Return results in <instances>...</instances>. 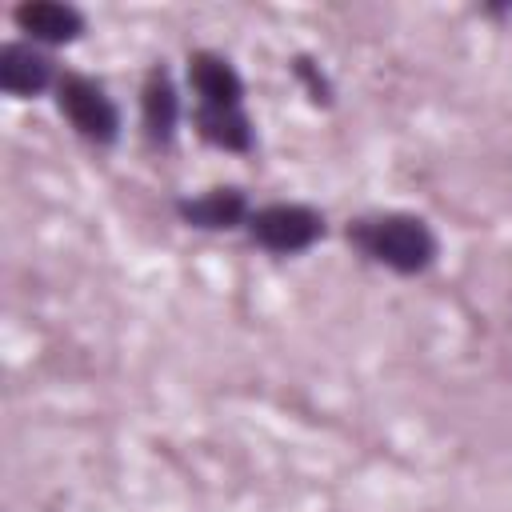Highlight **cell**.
Here are the masks:
<instances>
[{"label": "cell", "instance_id": "5", "mask_svg": "<svg viewBox=\"0 0 512 512\" xmlns=\"http://www.w3.org/2000/svg\"><path fill=\"white\" fill-rule=\"evenodd\" d=\"M188 120L184 92L164 60H152L140 80V136L152 152H172L180 124Z\"/></svg>", "mask_w": 512, "mask_h": 512}, {"label": "cell", "instance_id": "9", "mask_svg": "<svg viewBox=\"0 0 512 512\" xmlns=\"http://www.w3.org/2000/svg\"><path fill=\"white\" fill-rule=\"evenodd\" d=\"M288 72H292V80L304 88V96H308L312 108H332V104H336V84H332L328 68H324L312 52H296V56L288 60Z\"/></svg>", "mask_w": 512, "mask_h": 512}, {"label": "cell", "instance_id": "8", "mask_svg": "<svg viewBox=\"0 0 512 512\" xmlns=\"http://www.w3.org/2000/svg\"><path fill=\"white\" fill-rule=\"evenodd\" d=\"M12 28L20 32V40L52 52L88 36V12L72 0H20L12 8Z\"/></svg>", "mask_w": 512, "mask_h": 512}, {"label": "cell", "instance_id": "1", "mask_svg": "<svg viewBox=\"0 0 512 512\" xmlns=\"http://www.w3.org/2000/svg\"><path fill=\"white\" fill-rule=\"evenodd\" d=\"M184 80L192 92L188 124L192 132L228 156L256 152V120L248 112V84L228 52L220 48H192L184 56Z\"/></svg>", "mask_w": 512, "mask_h": 512}, {"label": "cell", "instance_id": "3", "mask_svg": "<svg viewBox=\"0 0 512 512\" xmlns=\"http://www.w3.org/2000/svg\"><path fill=\"white\" fill-rule=\"evenodd\" d=\"M52 104L60 112V120L92 148H116L124 136V108L120 100L108 92V84L92 72L80 68H64L56 88H52Z\"/></svg>", "mask_w": 512, "mask_h": 512}, {"label": "cell", "instance_id": "7", "mask_svg": "<svg viewBox=\"0 0 512 512\" xmlns=\"http://www.w3.org/2000/svg\"><path fill=\"white\" fill-rule=\"evenodd\" d=\"M64 64L32 44V40H4L0 44V92L8 100H40V96H52L56 80H60Z\"/></svg>", "mask_w": 512, "mask_h": 512}, {"label": "cell", "instance_id": "4", "mask_svg": "<svg viewBox=\"0 0 512 512\" xmlns=\"http://www.w3.org/2000/svg\"><path fill=\"white\" fill-rule=\"evenodd\" d=\"M328 232L332 228H328L324 208H316L308 200H264L252 208V216L244 224V240L276 260L312 252Z\"/></svg>", "mask_w": 512, "mask_h": 512}, {"label": "cell", "instance_id": "6", "mask_svg": "<svg viewBox=\"0 0 512 512\" xmlns=\"http://www.w3.org/2000/svg\"><path fill=\"white\" fill-rule=\"evenodd\" d=\"M256 200L248 196V188L240 184H212L204 192H184L172 200V212L184 228L192 232H244L248 216H252Z\"/></svg>", "mask_w": 512, "mask_h": 512}, {"label": "cell", "instance_id": "10", "mask_svg": "<svg viewBox=\"0 0 512 512\" xmlns=\"http://www.w3.org/2000/svg\"><path fill=\"white\" fill-rule=\"evenodd\" d=\"M484 16H492V20H512V4H488Z\"/></svg>", "mask_w": 512, "mask_h": 512}, {"label": "cell", "instance_id": "2", "mask_svg": "<svg viewBox=\"0 0 512 512\" xmlns=\"http://www.w3.org/2000/svg\"><path fill=\"white\" fill-rule=\"evenodd\" d=\"M340 236L364 264L384 268L400 280L428 276L444 252L432 220L420 212H408V208H376V212L348 216Z\"/></svg>", "mask_w": 512, "mask_h": 512}]
</instances>
